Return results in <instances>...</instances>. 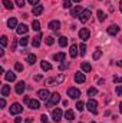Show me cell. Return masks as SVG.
I'll return each instance as SVG.
<instances>
[{
  "instance_id": "7a4b0ae2",
  "label": "cell",
  "mask_w": 122,
  "mask_h": 123,
  "mask_svg": "<svg viewBox=\"0 0 122 123\" xmlns=\"http://www.w3.org/2000/svg\"><path fill=\"white\" fill-rule=\"evenodd\" d=\"M59 102H61V94H59V93H53V94L50 96V99L46 102V107H52V106L58 105Z\"/></svg>"
},
{
  "instance_id": "ffe728a7",
  "label": "cell",
  "mask_w": 122,
  "mask_h": 123,
  "mask_svg": "<svg viewBox=\"0 0 122 123\" xmlns=\"http://www.w3.org/2000/svg\"><path fill=\"white\" fill-rule=\"evenodd\" d=\"M29 107H30L32 110H37V109L40 107L39 100H34V99H33V100H30V102H29Z\"/></svg>"
},
{
  "instance_id": "cb8c5ba5",
  "label": "cell",
  "mask_w": 122,
  "mask_h": 123,
  "mask_svg": "<svg viewBox=\"0 0 122 123\" xmlns=\"http://www.w3.org/2000/svg\"><path fill=\"white\" fill-rule=\"evenodd\" d=\"M69 55H70V57H76L78 56V46L72 44L70 49H69Z\"/></svg>"
},
{
  "instance_id": "bcb514c9",
  "label": "cell",
  "mask_w": 122,
  "mask_h": 123,
  "mask_svg": "<svg viewBox=\"0 0 122 123\" xmlns=\"http://www.w3.org/2000/svg\"><path fill=\"white\" fill-rule=\"evenodd\" d=\"M27 1H29V3H30V4H33V7H34V6H37V4H39V0H27Z\"/></svg>"
},
{
  "instance_id": "f1b7e54d",
  "label": "cell",
  "mask_w": 122,
  "mask_h": 123,
  "mask_svg": "<svg viewBox=\"0 0 122 123\" xmlns=\"http://www.w3.org/2000/svg\"><path fill=\"white\" fill-rule=\"evenodd\" d=\"M19 43H20V46H22V47H26V46H27V43H29V37H27V36L22 37V39L19 40Z\"/></svg>"
},
{
  "instance_id": "6da1fadb",
  "label": "cell",
  "mask_w": 122,
  "mask_h": 123,
  "mask_svg": "<svg viewBox=\"0 0 122 123\" xmlns=\"http://www.w3.org/2000/svg\"><path fill=\"white\" fill-rule=\"evenodd\" d=\"M63 80H65V74H59V76H56V77H49V79H46V80H45V85H47V86H55V85H61Z\"/></svg>"
},
{
  "instance_id": "836d02e7",
  "label": "cell",
  "mask_w": 122,
  "mask_h": 123,
  "mask_svg": "<svg viewBox=\"0 0 122 123\" xmlns=\"http://www.w3.org/2000/svg\"><path fill=\"white\" fill-rule=\"evenodd\" d=\"M45 42H46V44H47V46H52V44L55 43V39H53L52 36H47V37L45 39Z\"/></svg>"
},
{
  "instance_id": "7c38bea8",
  "label": "cell",
  "mask_w": 122,
  "mask_h": 123,
  "mask_svg": "<svg viewBox=\"0 0 122 123\" xmlns=\"http://www.w3.org/2000/svg\"><path fill=\"white\" fill-rule=\"evenodd\" d=\"M26 90V83L25 82H19L16 85V93L17 94H23V92Z\"/></svg>"
},
{
  "instance_id": "277c9868",
  "label": "cell",
  "mask_w": 122,
  "mask_h": 123,
  "mask_svg": "<svg viewBox=\"0 0 122 123\" xmlns=\"http://www.w3.org/2000/svg\"><path fill=\"white\" fill-rule=\"evenodd\" d=\"M50 92L47 90V89H40L39 92H37V97L40 99V100H45V102H47L49 99H50Z\"/></svg>"
},
{
  "instance_id": "f6af8a7d",
  "label": "cell",
  "mask_w": 122,
  "mask_h": 123,
  "mask_svg": "<svg viewBox=\"0 0 122 123\" xmlns=\"http://www.w3.org/2000/svg\"><path fill=\"white\" fill-rule=\"evenodd\" d=\"M16 4H17L19 7H23V6H25V0H16Z\"/></svg>"
},
{
  "instance_id": "ac0fdd59",
  "label": "cell",
  "mask_w": 122,
  "mask_h": 123,
  "mask_svg": "<svg viewBox=\"0 0 122 123\" xmlns=\"http://www.w3.org/2000/svg\"><path fill=\"white\" fill-rule=\"evenodd\" d=\"M65 59H66V55H65L63 52L53 55V60H55V62H65Z\"/></svg>"
},
{
  "instance_id": "30bf717a",
  "label": "cell",
  "mask_w": 122,
  "mask_h": 123,
  "mask_svg": "<svg viewBox=\"0 0 122 123\" xmlns=\"http://www.w3.org/2000/svg\"><path fill=\"white\" fill-rule=\"evenodd\" d=\"M50 30H55L58 31L59 29H61V22L59 20H52V22H49V26H47Z\"/></svg>"
},
{
  "instance_id": "d590c367",
  "label": "cell",
  "mask_w": 122,
  "mask_h": 123,
  "mask_svg": "<svg viewBox=\"0 0 122 123\" xmlns=\"http://www.w3.org/2000/svg\"><path fill=\"white\" fill-rule=\"evenodd\" d=\"M68 67H69V62H62L61 64H59V67H58V69H59V70H65V69H68Z\"/></svg>"
},
{
  "instance_id": "9c48e42d",
  "label": "cell",
  "mask_w": 122,
  "mask_h": 123,
  "mask_svg": "<svg viewBox=\"0 0 122 123\" xmlns=\"http://www.w3.org/2000/svg\"><path fill=\"white\" fill-rule=\"evenodd\" d=\"M89 36H91L89 29H86V27L81 29V31H79V39H82L83 42H86V40H89Z\"/></svg>"
},
{
  "instance_id": "5bb4252c",
  "label": "cell",
  "mask_w": 122,
  "mask_h": 123,
  "mask_svg": "<svg viewBox=\"0 0 122 123\" xmlns=\"http://www.w3.org/2000/svg\"><path fill=\"white\" fill-rule=\"evenodd\" d=\"M82 12H83V10H82V7H81V6H75V7L70 10V14H72L73 17H79Z\"/></svg>"
},
{
  "instance_id": "ab89813d",
  "label": "cell",
  "mask_w": 122,
  "mask_h": 123,
  "mask_svg": "<svg viewBox=\"0 0 122 123\" xmlns=\"http://www.w3.org/2000/svg\"><path fill=\"white\" fill-rule=\"evenodd\" d=\"M14 69H16V72H23V64L22 63H16L14 64Z\"/></svg>"
},
{
  "instance_id": "83f0119b",
  "label": "cell",
  "mask_w": 122,
  "mask_h": 123,
  "mask_svg": "<svg viewBox=\"0 0 122 123\" xmlns=\"http://www.w3.org/2000/svg\"><path fill=\"white\" fill-rule=\"evenodd\" d=\"M32 29L36 30V31H39L40 30V22H39V20H33V22H32Z\"/></svg>"
},
{
  "instance_id": "8d00e7d4",
  "label": "cell",
  "mask_w": 122,
  "mask_h": 123,
  "mask_svg": "<svg viewBox=\"0 0 122 123\" xmlns=\"http://www.w3.org/2000/svg\"><path fill=\"white\" fill-rule=\"evenodd\" d=\"M96 93H98V90H96L95 87H89V89H88V96H89L91 99H92V96H95Z\"/></svg>"
},
{
  "instance_id": "603a6c76",
  "label": "cell",
  "mask_w": 122,
  "mask_h": 123,
  "mask_svg": "<svg viewBox=\"0 0 122 123\" xmlns=\"http://www.w3.org/2000/svg\"><path fill=\"white\" fill-rule=\"evenodd\" d=\"M40 42H42V33H39V34L33 39V42H32V43H33V47H39V46H40Z\"/></svg>"
},
{
  "instance_id": "f35d334b",
  "label": "cell",
  "mask_w": 122,
  "mask_h": 123,
  "mask_svg": "<svg viewBox=\"0 0 122 123\" xmlns=\"http://www.w3.org/2000/svg\"><path fill=\"white\" fill-rule=\"evenodd\" d=\"M63 7L65 9H70L72 7V0H63Z\"/></svg>"
},
{
  "instance_id": "52a82bcc",
  "label": "cell",
  "mask_w": 122,
  "mask_h": 123,
  "mask_svg": "<svg viewBox=\"0 0 122 123\" xmlns=\"http://www.w3.org/2000/svg\"><path fill=\"white\" fill-rule=\"evenodd\" d=\"M89 19H91V10H89V9H85V10L81 13L79 20H81V23H86Z\"/></svg>"
},
{
  "instance_id": "f907efd6",
  "label": "cell",
  "mask_w": 122,
  "mask_h": 123,
  "mask_svg": "<svg viewBox=\"0 0 122 123\" xmlns=\"http://www.w3.org/2000/svg\"><path fill=\"white\" fill-rule=\"evenodd\" d=\"M25 123H33V117H27V119L25 120Z\"/></svg>"
},
{
  "instance_id": "680465c9",
  "label": "cell",
  "mask_w": 122,
  "mask_h": 123,
  "mask_svg": "<svg viewBox=\"0 0 122 123\" xmlns=\"http://www.w3.org/2000/svg\"><path fill=\"white\" fill-rule=\"evenodd\" d=\"M91 123H95V122H91Z\"/></svg>"
},
{
  "instance_id": "db71d44e",
  "label": "cell",
  "mask_w": 122,
  "mask_h": 123,
  "mask_svg": "<svg viewBox=\"0 0 122 123\" xmlns=\"http://www.w3.org/2000/svg\"><path fill=\"white\" fill-rule=\"evenodd\" d=\"M116 64H118L119 67H122V60H118V62H116Z\"/></svg>"
},
{
  "instance_id": "c3c4849f",
  "label": "cell",
  "mask_w": 122,
  "mask_h": 123,
  "mask_svg": "<svg viewBox=\"0 0 122 123\" xmlns=\"http://www.w3.org/2000/svg\"><path fill=\"white\" fill-rule=\"evenodd\" d=\"M16 46H17V42H16V40H13V43H12V52H13V50H16Z\"/></svg>"
},
{
  "instance_id": "1f68e13d",
  "label": "cell",
  "mask_w": 122,
  "mask_h": 123,
  "mask_svg": "<svg viewBox=\"0 0 122 123\" xmlns=\"http://www.w3.org/2000/svg\"><path fill=\"white\" fill-rule=\"evenodd\" d=\"M106 19V16H105V13L102 12V10H98V20L99 22H103Z\"/></svg>"
},
{
  "instance_id": "e575fe53",
  "label": "cell",
  "mask_w": 122,
  "mask_h": 123,
  "mask_svg": "<svg viewBox=\"0 0 122 123\" xmlns=\"http://www.w3.org/2000/svg\"><path fill=\"white\" fill-rule=\"evenodd\" d=\"M76 109H78L79 112H83V109H85V103H83L82 100L78 102V103H76Z\"/></svg>"
},
{
  "instance_id": "2e32d148",
  "label": "cell",
  "mask_w": 122,
  "mask_h": 123,
  "mask_svg": "<svg viewBox=\"0 0 122 123\" xmlns=\"http://www.w3.org/2000/svg\"><path fill=\"white\" fill-rule=\"evenodd\" d=\"M32 13H33L34 16H39V14H42V13H43V6H42V4H37V6H34V7L32 9Z\"/></svg>"
},
{
  "instance_id": "4316f807",
  "label": "cell",
  "mask_w": 122,
  "mask_h": 123,
  "mask_svg": "<svg viewBox=\"0 0 122 123\" xmlns=\"http://www.w3.org/2000/svg\"><path fill=\"white\" fill-rule=\"evenodd\" d=\"M26 62H27L29 64H34V63H36V55H34V53H32V55H27V57H26Z\"/></svg>"
},
{
  "instance_id": "9a60e30c",
  "label": "cell",
  "mask_w": 122,
  "mask_h": 123,
  "mask_svg": "<svg viewBox=\"0 0 122 123\" xmlns=\"http://www.w3.org/2000/svg\"><path fill=\"white\" fill-rule=\"evenodd\" d=\"M118 33H119V27H118L116 25H111V26L108 27V34L115 36V34H118Z\"/></svg>"
},
{
  "instance_id": "8fae6325",
  "label": "cell",
  "mask_w": 122,
  "mask_h": 123,
  "mask_svg": "<svg viewBox=\"0 0 122 123\" xmlns=\"http://www.w3.org/2000/svg\"><path fill=\"white\" fill-rule=\"evenodd\" d=\"M27 30H29V27H27L25 23H22V25H19V26L16 27L17 34H20V36H22V34H26V33H27Z\"/></svg>"
},
{
  "instance_id": "484cf974",
  "label": "cell",
  "mask_w": 122,
  "mask_h": 123,
  "mask_svg": "<svg viewBox=\"0 0 122 123\" xmlns=\"http://www.w3.org/2000/svg\"><path fill=\"white\" fill-rule=\"evenodd\" d=\"M40 67H42L45 72H47V70H50V69H52V64H50V63H47L46 60H43V62H40Z\"/></svg>"
},
{
  "instance_id": "6f0895ef",
  "label": "cell",
  "mask_w": 122,
  "mask_h": 123,
  "mask_svg": "<svg viewBox=\"0 0 122 123\" xmlns=\"http://www.w3.org/2000/svg\"><path fill=\"white\" fill-rule=\"evenodd\" d=\"M72 1H76V3H81L82 0H72Z\"/></svg>"
},
{
  "instance_id": "d4e9b609",
  "label": "cell",
  "mask_w": 122,
  "mask_h": 123,
  "mask_svg": "<svg viewBox=\"0 0 122 123\" xmlns=\"http://www.w3.org/2000/svg\"><path fill=\"white\" fill-rule=\"evenodd\" d=\"M9 93H10V86L9 85H3V87H1V96L6 97V96H9Z\"/></svg>"
},
{
  "instance_id": "7bdbcfd3",
  "label": "cell",
  "mask_w": 122,
  "mask_h": 123,
  "mask_svg": "<svg viewBox=\"0 0 122 123\" xmlns=\"http://www.w3.org/2000/svg\"><path fill=\"white\" fill-rule=\"evenodd\" d=\"M40 120H42V123H47L49 122V117H47L46 115H42V116H40Z\"/></svg>"
},
{
  "instance_id": "7402d4cb",
  "label": "cell",
  "mask_w": 122,
  "mask_h": 123,
  "mask_svg": "<svg viewBox=\"0 0 122 123\" xmlns=\"http://www.w3.org/2000/svg\"><path fill=\"white\" fill-rule=\"evenodd\" d=\"M7 27H9V29H14V27H17V20H16L14 17L9 19V20H7Z\"/></svg>"
},
{
  "instance_id": "d6986e66",
  "label": "cell",
  "mask_w": 122,
  "mask_h": 123,
  "mask_svg": "<svg viewBox=\"0 0 122 123\" xmlns=\"http://www.w3.org/2000/svg\"><path fill=\"white\" fill-rule=\"evenodd\" d=\"M65 119H66V120H69V122H70V120H73V119H75V113H73V110L68 109V110L65 112Z\"/></svg>"
},
{
  "instance_id": "ba28073f",
  "label": "cell",
  "mask_w": 122,
  "mask_h": 123,
  "mask_svg": "<svg viewBox=\"0 0 122 123\" xmlns=\"http://www.w3.org/2000/svg\"><path fill=\"white\" fill-rule=\"evenodd\" d=\"M22 112H23V106L20 103H13L12 105V107H10V113L12 115H19Z\"/></svg>"
},
{
  "instance_id": "b9f144b4",
  "label": "cell",
  "mask_w": 122,
  "mask_h": 123,
  "mask_svg": "<svg viewBox=\"0 0 122 123\" xmlns=\"http://www.w3.org/2000/svg\"><path fill=\"white\" fill-rule=\"evenodd\" d=\"M6 46H7V37L1 36V47H6Z\"/></svg>"
},
{
  "instance_id": "8992f818",
  "label": "cell",
  "mask_w": 122,
  "mask_h": 123,
  "mask_svg": "<svg viewBox=\"0 0 122 123\" xmlns=\"http://www.w3.org/2000/svg\"><path fill=\"white\" fill-rule=\"evenodd\" d=\"M62 116H63V112H62V109H55L53 112H52V119H53V122H61L62 120Z\"/></svg>"
},
{
  "instance_id": "3957f363",
  "label": "cell",
  "mask_w": 122,
  "mask_h": 123,
  "mask_svg": "<svg viewBox=\"0 0 122 123\" xmlns=\"http://www.w3.org/2000/svg\"><path fill=\"white\" fill-rule=\"evenodd\" d=\"M86 107H88V110L93 113V115H96L98 113V102L96 100H93V99H89L88 100V103H86Z\"/></svg>"
},
{
  "instance_id": "91938a15",
  "label": "cell",
  "mask_w": 122,
  "mask_h": 123,
  "mask_svg": "<svg viewBox=\"0 0 122 123\" xmlns=\"http://www.w3.org/2000/svg\"><path fill=\"white\" fill-rule=\"evenodd\" d=\"M81 123H82V122H81Z\"/></svg>"
},
{
  "instance_id": "11a10c76",
  "label": "cell",
  "mask_w": 122,
  "mask_h": 123,
  "mask_svg": "<svg viewBox=\"0 0 122 123\" xmlns=\"http://www.w3.org/2000/svg\"><path fill=\"white\" fill-rule=\"evenodd\" d=\"M119 112H121V115H122V102L119 103Z\"/></svg>"
},
{
  "instance_id": "7dc6e473",
  "label": "cell",
  "mask_w": 122,
  "mask_h": 123,
  "mask_svg": "<svg viewBox=\"0 0 122 123\" xmlns=\"http://www.w3.org/2000/svg\"><path fill=\"white\" fill-rule=\"evenodd\" d=\"M4 106H6V100H4V97H1V100H0V107L3 109Z\"/></svg>"
},
{
  "instance_id": "d6a6232c",
  "label": "cell",
  "mask_w": 122,
  "mask_h": 123,
  "mask_svg": "<svg viewBox=\"0 0 122 123\" xmlns=\"http://www.w3.org/2000/svg\"><path fill=\"white\" fill-rule=\"evenodd\" d=\"M3 4H4V7H6L7 10H12V9H13V4H12L10 0H3Z\"/></svg>"
},
{
  "instance_id": "4fadbf2b",
  "label": "cell",
  "mask_w": 122,
  "mask_h": 123,
  "mask_svg": "<svg viewBox=\"0 0 122 123\" xmlns=\"http://www.w3.org/2000/svg\"><path fill=\"white\" fill-rule=\"evenodd\" d=\"M85 80H86V77H85V74L82 72H76L75 73V82L76 83H83Z\"/></svg>"
},
{
  "instance_id": "ee69618b",
  "label": "cell",
  "mask_w": 122,
  "mask_h": 123,
  "mask_svg": "<svg viewBox=\"0 0 122 123\" xmlns=\"http://www.w3.org/2000/svg\"><path fill=\"white\" fill-rule=\"evenodd\" d=\"M114 82H115V83H122V77L121 76H115V77H114Z\"/></svg>"
},
{
  "instance_id": "f5cc1de1",
  "label": "cell",
  "mask_w": 122,
  "mask_h": 123,
  "mask_svg": "<svg viewBox=\"0 0 122 123\" xmlns=\"http://www.w3.org/2000/svg\"><path fill=\"white\" fill-rule=\"evenodd\" d=\"M34 80H37V82H39V80H42V74H37V76H34Z\"/></svg>"
},
{
  "instance_id": "816d5d0a",
  "label": "cell",
  "mask_w": 122,
  "mask_h": 123,
  "mask_svg": "<svg viewBox=\"0 0 122 123\" xmlns=\"http://www.w3.org/2000/svg\"><path fill=\"white\" fill-rule=\"evenodd\" d=\"M14 123H22V117H19V116H17V117L14 119Z\"/></svg>"
},
{
  "instance_id": "e0dca14e",
  "label": "cell",
  "mask_w": 122,
  "mask_h": 123,
  "mask_svg": "<svg viewBox=\"0 0 122 123\" xmlns=\"http://www.w3.org/2000/svg\"><path fill=\"white\" fill-rule=\"evenodd\" d=\"M4 77H6L7 82H14V80H16V73H13L12 70H10V72H6V73H4Z\"/></svg>"
},
{
  "instance_id": "5b68a950",
  "label": "cell",
  "mask_w": 122,
  "mask_h": 123,
  "mask_svg": "<svg viewBox=\"0 0 122 123\" xmlns=\"http://www.w3.org/2000/svg\"><path fill=\"white\" fill-rule=\"evenodd\" d=\"M68 96L72 97V99H79L81 97V90L76 89V87H69L68 89Z\"/></svg>"
},
{
  "instance_id": "74e56055",
  "label": "cell",
  "mask_w": 122,
  "mask_h": 123,
  "mask_svg": "<svg viewBox=\"0 0 122 123\" xmlns=\"http://www.w3.org/2000/svg\"><path fill=\"white\" fill-rule=\"evenodd\" d=\"M79 52H81V56H85L86 55V44H81Z\"/></svg>"
},
{
  "instance_id": "9f6ffc18",
  "label": "cell",
  "mask_w": 122,
  "mask_h": 123,
  "mask_svg": "<svg viewBox=\"0 0 122 123\" xmlns=\"http://www.w3.org/2000/svg\"><path fill=\"white\" fill-rule=\"evenodd\" d=\"M119 10H121V13H122V1L119 3Z\"/></svg>"
},
{
  "instance_id": "f546056e",
  "label": "cell",
  "mask_w": 122,
  "mask_h": 123,
  "mask_svg": "<svg viewBox=\"0 0 122 123\" xmlns=\"http://www.w3.org/2000/svg\"><path fill=\"white\" fill-rule=\"evenodd\" d=\"M101 56H102V50H101V49H96L95 53H93V56H92V59H93V60H98Z\"/></svg>"
},
{
  "instance_id": "60d3db41",
  "label": "cell",
  "mask_w": 122,
  "mask_h": 123,
  "mask_svg": "<svg viewBox=\"0 0 122 123\" xmlns=\"http://www.w3.org/2000/svg\"><path fill=\"white\" fill-rule=\"evenodd\" d=\"M115 92H116L118 96H122V86H121V85H118V86L115 87Z\"/></svg>"
},
{
  "instance_id": "4dcf8cb0",
  "label": "cell",
  "mask_w": 122,
  "mask_h": 123,
  "mask_svg": "<svg viewBox=\"0 0 122 123\" xmlns=\"http://www.w3.org/2000/svg\"><path fill=\"white\" fill-rule=\"evenodd\" d=\"M59 44H61V47H65V46L68 44V39H66L65 36H61V37H59Z\"/></svg>"
},
{
  "instance_id": "44dd1931",
  "label": "cell",
  "mask_w": 122,
  "mask_h": 123,
  "mask_svg": "<svg viewBox=\"0 0 122 123\" xmlns=\"http://www.w3.org/2000/svg\"><path fill=\"white\" fill-rule=\"evenodd\" d=\"M81 69H82V72H85V73H89L92 70V66L88 63V62H83L82 64H81Z\"/></svg>"
},
{
  "instance_id": "681fc988",
  "label": "cell",
  "mask_w": 122,
  "mask_h": 123,
  "mask_svg": "<svg viewBox=\"0 0 122 123\" xmlns=\"http://www.w3.org/2000/svg\"><path fill=\"white\" fill-rule=\"evenodd\" d=\"M23 102H25V103H27V105H29V102H30V99H29V97H27V96H25V97H23Z\"/></svg>"
}]
</instances>
